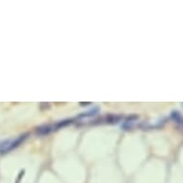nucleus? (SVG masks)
I'll list each match as a JSON object with an SVG mask.
<instances>
[{"label":"nucleus","mask_w":183,"mask_h":183,"mask_svg":"<svg viewBox=\"0 0 183 183\" xmlns=\"http://www.w3.org/2000/svg\"><path fill=\"white\" fill-rule=\"evenodd\" d=\"M25 138H26L25 135H20L19 137H17V138L6 140L4 142H1L0 143V153L10 152V150H12L13 149H15V148L18 146L21 142L24 141Z\"/></svg>","instance_id":"nucleus-1"}]
</instances>
